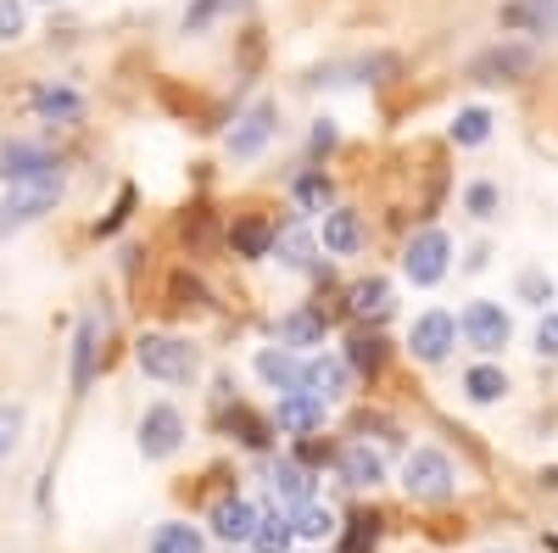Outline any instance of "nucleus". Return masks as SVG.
Listing matches in <instances>:
<instances>
[{"label": "nucleus", "instance_id": "1", "mask_svg": "<svg viewBox=\"0 0 558 553\" xmlns=\"http://www.w3.org/2000/svg\"><path fill=\"white\" fill-rule=\"evenodd\" d=\"M402 486H408L413 503H447L452 497V465H447V453L413 447L408 465H402Z\"/></svg>", "mask_w": 558, "mask_h": 553}, {"label": "nucleus", "instance_id": "2", "mask_svg": "<svg viewBox=\"0 0 558 553\" xmlns=\"http://www.w3.org/2000/svg\"><path fill=\"white\" fill-rule=\"evenodd\" d=\"M134 358L151 381H191L196 375V347L179 341V336H140Z\"/></svg>", "mask_w": 558, "mask_h": 553}, {"label": "nucleus", "instance_id": "3", "mask_svg": "<svg viewBox=\"0 0 558 553\" xmlns=\"http://www.w3.org/2000/svg\"><path fill=\"white\" fill-rule=\"evenodd\" d=\"M57 202H62V179H28V184H12L7 202H0V229L34 224L39 213H51Z\"/></svg>", "mask_w": 558, "mask_h": 553}, {"label": "nucleus", "instance_id": "4", "mask_svg": "<svg viewBox=\"0 0 558 553\" xmlns=\"http://www.w3.org/2000/svg\"><path fill=\"white\" fill-rule=\"evenodd\" d=\"M447 257H452V241L441 236V229H418V236L408 241L402 268H408V280H413V286H436L441 274H447Z\"/></svg>", "mask_w": 558, "mask_h": 553}, {"label": "nucleus", "instance_id": "5", "mask_svg": "<svg viewBox=\"0 0 558 553\" xmlns=\"http://www.w3.org/2000/svg\"><path fill=\"white\" fill-rule=\"evenodd\" d=\"M458 325H463V336H470L481 352H502L508 336H514V325H508V313H502L497 302H470Z\"/></svg>", "mask_w": 558, "mask_h": 553}, {"label": "nucleus", "instance_id": "6", "mask_svg": "<svg viewBox=\"0 0 558 553\" xmlns=\"http://www.w3.org/2000/svg\"><path fill=\"white\" fill-rule=\"evenodd\" d=\"M452 341H458V318L452 313H425V318H413V336H408V347H413V358L418 363H441L447 352H452Z\"/></svg>", "mask_w": 558, "mask_h": 553}, {"label": "nucleus", "instance_id": "7", "mask_svg": "<svg viewBox=\"0 0 558 553\" xmlns=\"http://www.w3.org/2000/svg\"><path fill=\"white\" fill-rule=\"evenodd\" d=\"M179 442H184L179 408H168V402L146 408V420H140V453H146V458H168V453H179Z\"/></svg>", "mask_w": 558, "mask_h": 553}, {"label": "nucleus", "instance_id": "8", "mask_svg": "<svg viewBox=\"0 0 558 553\" xmlns=\"http://www.w3.org/2000/svg\"><path fill=\"white\" fill-rule=\"evenodd\" d=\"M531 68H536V51H531V45H497V51L475 57L470 79H481V84H502V79H520V73H531Z\"/></svg>", "mask_w": 558, "mask_h": 553}, {"label": "nucleus", "instance_id": "9", "mask_svg": "<svg viewBox=\"0 0 558 553\" xmlns=\"http://www.w3.org/2000/svg\"><path fill=\"white\" fill-rule=\"evenodd\" d=\"M274 101H257L241 123H235V134H229V152H235V157H257L263 146H268V134H274Z\"/></svg>", "mask_w": 558, "mask_h": 553}, {"label": "nucleus", "instance_id": "10", "mask_svg": "<svg viewBox=\"0 0 558 553\" xmlns=\"http://www.w3.org/2000/svg\"><path fill=\"white\" fill-rule=\"evenodd\" d=\"M0 173H7L12 184H28V179H57V163H51V152L17 141V146L0 152Z\"/></svg>", "mask_w": 558, "mask_h": 553}, {"label": "nucleus", "instance_id": "11", "mask_svg": "<svg viewBox=\"0 0 558 553\" xmlns=\"http://www.w3.org/2000/svg\"><path fill=\"white\" fill-rule=\"evenodd\" d=\"M274 425H279V431L307 436V431H318V425H324V402H318V397H307V392H286V397H279V408H274Z\"/></svg>", "mask_w": 558, "mask_h": 553}, {"label": "nucleus", "instance_id": "12", "mask_svg": "<svg viewBox=\"0 0 558 553\" xmlns=\"http://www.w3.org/2000/svg\"><path fill=\"white\" fill-rule=\"evenodd\" d=\"M252 531H257V509H252L246 497L213 503V537H223V542H252Z\"/></svg>", "mask_w": 558, "mask_h": 553}, {"label": "nucleus", "instance_id": "13", "mask_svg": "<svg viewBox=\"0 0 558 553\" xmlns=\"http://www.w3.org/2000/svg\"><path fill=\"white\" fill-rule=\"evenodd\" d=\"M101 336H107V318H101V313H84V325H78V352H73V392H84L89 375H96Z\"/></svg>", "mask_w": 558, "mask_h": 553}, {"label": "nucleus", "instance_id": "14", "mask_svg": "<svg viewBox=\"0 0 558 553\" xmlns=\"http://www.w3.org/2000/svg\"><path fill=\"white\" fill-rule=\"evenodd\" d=\"M341 481H347V486H380V481H386V458L368 447V442L341 447Z\"/></svg>", "mask_w": 558, "mask_h": 553}, {"label": "nucleus", "instance_id": "15", "mask_svg": "<svg viewBox=\"0 0 558 553\" xmlns=\"http://www.w3.org/2000/svg\"><path fill=\"white\" fill-rule=\"evenodd\" d=\"M502 28H531V34H558V0H508Z\"/></svg>", "mask_w": 558, "mask_h": 553}, {"label": "nucleus", "instance_id": "16", "mask_svg": "<svg viewBox=\"0 0 558 553\" xmlns=\"http://www.w3.org/2000/svg\"><path fill=\"white\" fill-rule=\"evenodd\" d=\"M302 392L318 397V402L341 397V392H347V363H336V358H313V363H302Z\"/></svg>", "mask_w": 558, "mask_h": 553}, {"label": "nucleus", "instance_id": "17", "mask_svg": "<svg viewBox=\"0 0 558 553\" xmlns=\"http://www.w3.org/2000/svg\"><path fill=\"white\" fill-rule=\"evenodd\" d=\"M229 247H235V257H268V247H274V224L257 218V213L235 218V224H229Z\"/></svg>", "mask_w": 558, "mask_h": 553}, {"label": "nucleus", "instance_id": "18", "mask_svg": "<svg viewBox=\"0 0 558 553\" xmlns=\"http://www.w3.org/2000/svg\"><path fill=\"white\" fill-rule=\"evenodd\" d=\"M324 247H330L336 257L357 252V247H363V224H357V213H347V207H330V213H324Z\"/></svg>", "mask_w": 558, "mask_h": 553}, {"label": "nucleus", "instance_id": "19", "mask_svg": "<svg viewBox=\"0 0 558 553\" xmlns=\"http://www.w3.org/2000/svg\"><path fill=\"white\" fill-rule=\"evenodd\" d=\"M257 375L274 386V392H302V363L279 347V352H257Z\"/></svg>", "mask_w": 558, "mask_h": 553}, {"label": "nucleus", "instance_id": "20", "mask_svg": "<svg viewBox=\"0 0 558 553\" xmlns=\"http://www.w3.org/2000/svg\"><path fill=\"white\" fill-rule=\"evenodd\" d=\"M347 308H352L357 318H386V313H391V286H386V280H357V286L347 291Z\"/></svg>", "mask_w": 558, "mask_h": 553}, {"label": "nucleus", "instance_id": "21", "mask_svg": "<svg viewBox=\"0 0 558 553\" xmlns=\"http://www.w3.org/2000/svg\"><path fill=\"white\" fill-rule=\"evenodd\" d=\"M274 497L279 503H307L313 497V481H307V470L296 465V458H279L274 465Z\"/></svg>", "mask_w": 558, "mask_h": 553}, {"label": "nucleus", "instance_id": "22", "mask_svg": "<svg viewBox=\"0 0 558 553\" xmlns=\"http://www.w3.org/2000/svg\"><path fill=\"white\" fill-rule=\"evenodd\" d=\"M291 537H296V531H291V520L274 509V515H257L252 548H257V553H291Z\"/></svg>", "mask_w": 558, "mask_h": 553}, {"label": "nucleus", "instance_id": "23", "mask_svg": "<svg viewBox=\"0 0 558 553\" xmlns=\"http://www.w3.org/2000/svg\"><path fill=\"white\" fill-rule=\"evenodd\" d=\"M151 553H207V542H202V531H196V526H179V520H168V526H157Z\"/></svg>", "mask_w": 558, "mask_h": 553}, {"label": "nucleus", "instance_id": "24", "mask_svg": "<svg viewBox=\"0 0 558 553\" xmlns=\"http://www.w3.org/2000/svg\"><path fill=\"white\" fill-rule=\"evenodd\" d=\"M279 341L286 347H318L324 341V318L318 313H286L279 318Z\"/></svg>", "mask_w": 558, "mask_h": 553}, {"label": "nucleus", "instance_id": "25", "mask_svg": "<svg viewBox=\"0 0 558 553\" xmlns=\"http://www.w3.org/2000/svg\"><path fill=\"white\" fill-rule=\"evenodd\" d=\"M347 358H352V369H357V375H368V381H375L380 369H386V341H380V336H363V330H357V336L347 341Z\"/></svg>", "mask_w": 558, "mask_h": 553}, {"label": "nucleus", "instance_id": "26", "mask_svg": "<svg viewBox=\"0 0 558 553\" xmlns=\"http://www.w3.org/2000/svg\"><path fill=\"white\" fill-rule=\"evenodd\" d=\"M268 252H279V263H286V268H307V263H313V236H307L302 224H291L286 236H274Z\"/></svg>", "mask_w": 558, "mask_h": 553}, {"label": "nucleus", "instance_id": "27", "mask_svg": "<svg viewBox=\"0 0 558 553\" xmlns=\"http://www.w3.org/2000/svg\"><path fill=\"white\" fill-rule=\"evenodd\" d=\"M463 392H470L475 402H497L508 392V375H502V369H492V363H475L470 375H463Z\"/></svg>", "mask_w": 558, "mask_h": 553}, {"label": "nucleus", "instance_id": "28", "mask_svg": "<svg viewBox=\"0 0 558 553\" xmlns=\"http://www.w3.org/2000/svg\"><path fill=\"white\" fill-rule=\"evenodd\" d=\"M34 107H39L45 118H57V123H73V118H78V96H73V89H57V84L34 89Z\"/></svg>", "mask_w": 558, "mask_h": 553}, {"label": "nucleus", "instance_id": "29", "mask_svg": "<svg viewBox=\"0 0 558 553\" xmlns=\"http://www.w3.org/2000/svg\"><path fill=\"white\" fill-rule=\"evenodd\" d=\"M486 134H492V112H486V107H463V112L452 118V141H458V146H481Z\"/></svg>", "mask_w": 558, "mask_h": 553}, {"label": "nucleus", "instance_id": "30", "mask_svg": "<svg viewBox=\"0 0 558 553\" xmlns=\"http://www.w3.org/2000/svg\"><path fill=\"white\" fill-rule=\"evenodd\" d=\"M291 531L307 537V542H324V537L336 531V515H330V509H318V503H302V515L291 520Z\"/></svg>", "mask_w": 558, "mask_h": 553}, {"label": "nucleus", "instance_id": "31", "mask_svg": "<svg viewBox=\"0 0 558 553\" xmlns=\"http://www.w3.org/2000/svg\"><path fill=\"white\" fill-rule=\"evenodd\" d=\"M23 425H28V413L17 408V402H0V465L17 453V442H23Z\"/></svg>", "mask_w": 558, "mask_h": 553}, {"label": "nucleus", "instance_id": "32", "mask_svg": "<svg viewBox=\"0 0 558 553\" xmlns=\"http://www.w3.org/2000/svg\"><path fill=\"white\" fill-rule=\"evenodd\" d=\"M296 202H302L307 213H330V202H336L330 179H324V173H302V179H296Z\"/></svg>", "mask_w": 558, "mask_h": 553}, {"label": "nucleus", "instance_id": "33", "mask_svg": "<svg viewBox=\"0 0 558 553\" xmlns=\"http://www.w3.org/2000/svg\"><path fill=\"white\" fill-rule=\"evenodd\" d=\"M375 542H380V520L375 515H357L352 531H347V553H375Z\"/></svg>", "mask_w": 558, "mask_h": 553}, {"label": "nucleus", "instance_id": "34", "mask_svg": "<svg viewBox=\"0 0 558 553\" xmlns=\"http://www.w3.org/2000/svg\"><path fill=\"white\" fill-rule=\"evenodd\" d=\"M28 28V7L23 0H0V39H17Z\"/></svg>", "mask_w": 558, "mask_h": 553}, {"label": "nucleus", "instance_id": "35", "mask_svg": "<svg viewBox=\"0 0 558 553\" xmlns=\"http://www.w3.org/2000/svg\"><path fill=\"white\" fill-rule=\"evenodd\" d=\"M229 425L241 431V442H246V447H263V442H268L263 420H257V413H246V408H235V413H229Z\"/></svg>", "mask_w": 558, "mask_h": 553}, {"label": "nucleus", "instance_id": "36", "mask_svg": "<svg viewBox=\"0 0 558 553\" xmlns=\"http://www.w3.org/2000/svg\"><path fill=\"white\" fill-rule=\"evenodd\" d=\"M223 7H229V0H191V12H184V28H191V34H196V28H207Z\"/></svg>", "mask_w": 558, "mask_h": 553}, {"label": "nucleus", "instance_id": "37", "mask_svg": "<svg viewBox=\"0 0 558 553\" xmlns=\"http://www.w3.org/2000/svg\"><path fill=\"white\" fill-rule=\"evenodd\" d=\"M463 202H470V213H475V218H492L497 191H492V184H470V191H463Z\"/></svg>", "mask_w": 558, "mask_h": 553}, {"label": "nucleus", "instance_id": "38", "mask_svg": "<svg viewBox=\"0 0 558 553\" xmlns=\"http://www.w3.org/2000/svg\"><path fill=\"white\" fill-rule=\"evenodd\" d=\"M536 352L542 358H558V313H547L542 325H536Z\"/></svg>", "mask_w": 558, "mask_h": 553}, {"label": "nucleus", "instance_id": "39", "mask_svg": "<svg viewBox=\"0 0 558 553\" xmlns=\"http://www.w3.org/2000/svg\"><path fill=\"white\" fill-rule=\"evenodd\" d=\"M129 207H134V191H129V184H123V196H118V207H112V213H107V218L96 224V229H101V236H112V229H118V224L129 218Z\"/></svg>", "mask_w": 558, "mask_h": 553}, {"label": "nucleus", "instance_id": "40", "mask_svg": "<svg viewBox=\"0 0 558 553\" xmlns=\"http://www.w3.org/2000/svg\"><path fill=\"white\" fill-rule=\"evenodd\" d=\"M196 302H202V286L179 274V280H173V308H196Z\"/></svg>", "mask_w": 558, "mask_h": 553}, {"label": "nucleus", "instance_id": "41", "mask_svg": "<svg viewBox=\"0 0 558 553\" xmlns=\"http://www.w3.org/2000/svg\"><path fill=\"white\" fill-rule=\"evenodd\" d=\"M525 297H536V302H553V280H542V274H525Z\"/></svg>", "mask_w": 558, "mask_h": 553}, {"label": "nucleus", "instance_id": "42", "mask_svg": "<svg viewBox=\"0 0 558 553\" xmlns=\"http://www.w3.org/2000/svg\"><path fill=\"white\" fill-rule=\"evenodd\" d=\"M336 146V129H330V118H324L318 129H313V152H330Z\"/></svg>", "mask_w": 558, "mask_h": 553}, {"label": "nucleus", "instance_id": "43", "mask_svg": "<svg viewBox=\"0 0 558 553\" xmlns=\"http://www.w3.org/2000/svg\"><path fill=\"white\" fill-rule=\"evenodd\" d=\"M542 486H558V470H542Z\"/></svg>", "mask_w": 558, "mask_h": 553}]
</instances>
